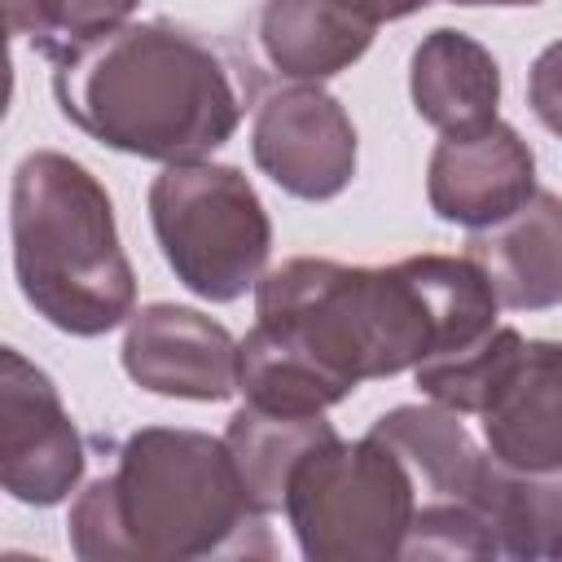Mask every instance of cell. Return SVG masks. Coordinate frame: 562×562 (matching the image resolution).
Returning <instances> with one entry per match:
<instances>
[{"label": "cell", "mask_w": 562, "mask_h": 562, "mask_svg": "<svg viewBox=\"0 0 562 562\" xmlns=\"http://www.w3.org/2000/svg\"><path fill=\"white\" fill-rule=\"evenodd\" d=\"M496 307L501 299L470 255H413L391 268L299 255L255 285L259 325L347 391L487 338Z\"/></svg>", "instance_id": "obj_1"}, {"label": "cell", "mask_w": 562, "mask_h": 562, "mask_svg": "<svg viewBox=\"0 0 562 562\" xmlns=\"http://www.w3.org/2000/svg\"><path fill=\"white\" fill-rule=\"evenodd\" d=\"M255 88L250 61L176 22H123L53 61L61 114L92 140L154 162L215 154Z\"/></svg>", "instance_id": "obj_2"}, {"label": "cell", "mask_w": 562, "mask_h": 562, "mask_svg": "<svg viewBox=\"0 0 562 562\" xmlns=\"http://www.w3.org/2000/svg\"><path fill=\"white\" fill-rule=\"evenodd\" d=\"M70 549L83 562H189L272 553L224 439L145 426L123 439L114 474L70 505Z\"/></svg>", "instance_id": "obj_3"}, {"label": "cell", "mask_w": 562, "mask_h": 562, "mask_svg": "<svg viewBox=\"0 0 562 562\" xmlns=\"http://www.w3.org/2000/svg\"><path fill=\"white\" fill-rule=\"evenodd\" d=\"M13 268L26 303L75 338H97L132 316L136 277L119 246L114 202L101 180L57 154L35 149L13 171Z\"/></svg>", "instance_id": "obj_4"}, {"label": "cell", "mask_w": 562, "mask_h": 562, "mask_svg": "<svg viewBox=\"0 0 562 562\" xmlns=\"http://www.w3.org/2000/svg\"><path fill=\"white\" fill-rule=\"evenodd\" d=\"M285 514L312 562H391L417 514V479L378 435H334L294 461Z\"/></svg>", "instance_id": "obj_5"}, {"label": "cell", "mask_w": 562, "mask_h": 562, "mask_svg": "<svg viewBox=\"0 0 562 562\" xmlns=\"http://www.w3.org/2000/svg\"><path fill=\"white\" fill-rule=\"evenodd\" d=\"M149 220L167 268L206 303H233L259 285L272 224L255 184L224 162H167L149 184Z\"/></svg>", "instance_id": "obj_6"}, {"label": "cell", "mask_w": 562, "mask_h": 562, "mask_svg": "<svg viewBox=\"0 0 562 562\" xmlns=\"http://www.w3.org/2000/svg\"><path fill=\"white\" fill-rule=\"evenodd\" d=\"M83 474V439L44 369L0 351V483L22 505H57Z\"/></svg>", "instance_id": "obj_7"}, {"label": "cell", "mask_w": 562, "mask_h": 562, "mask_svg": "<svg viewBox=\"0 0 562 562\" xmlns=\"http://www.w3.org/2000/svg\"><path fill=\"white\" fill-rule=\"evenodd\" d=\"M250 154L259 171L285 193L325 202L356 176V127L338 97L316 83H290L259 105Z\"/></svg>", "instance_id": "obj_8"}, {"label": "cell", "mask_w": 562, "mask_h": 562, "mask_svg": "<svg viewBox=\"0 0 562 562\" xmlns=\"http://www.w3.org/2000/svg\"><path fill=\"white\" fill-rule=\"evenodd\" d=\"M123 369L136 386L171 400H228L237 391L233 334L180 303H149L127 316Z\"/></svg>", "instance_id": "obj_9"}, {"label": "cell", "mask_w": 562, "mask_h": 562, "mask_svg": "<svg viewBox=\"0 0 562 562\" xmlns=\"http://www.w3.org/2000/svg\"><path fill=\"white\" fill-rule=\"evenodd\" d=\"M536 193V154L501 119L448 132L426 167V198L439 220L487 228Z\"/></svg>", "instance_id": "obj_10"}, {"label": "cell", "mask_w": 562, "mask_h": 562, "mask_svg": "<svg viewBox=\"0 0 562 562\" xmlns=\"http://www.w3.org/2000/svg\"><path fill=\"white\" fill-rule=\"evenodd\" d=\"M479 417L501 465L527 474H562V342H522L518 360Z\"/></svg>", "instance_id": "obj_11"}, {"label": "cell", "mask_w": 562, "mask_h": 562, "mask_svg": "<svg viewBox=\"0 0 562 562\" xmlns=\"http://www.w3.org/2000/svg\"><path fill=\"white\" fill-rule=\"evenodd\" d=\"M465 255L492 281L501 307L540 312L562 303V198L536 189L514 215L474 228Z\"/></svg>", "instance_id": "obj_12"}, {"label": "cell", "mask_w": 562, "mask_h": 562, "mask_svg": "<svg viewBox=\"0 0 562 562\" xmlns=\"http://www.w3.org/2000/svg\"><path fill=\"white\" fill-rule=\"evenodd\" d=\"M413 110L422 123L448 132H470L496 119L501 101V66L496 57L465 31L439 26L413 48L408 70Z\"/></svg>", "instance_id": "obj_13"}, {"label": "cell", "mask_w": 562, "mask_h": 562, "mask_svg": "<svg viewBox=\"0 0 562 562\" xmlns=\"http://www.w3.org/2000/svg\"><path fill=\"white\" fill-rule=\"evenodd\" d=\"M373 22L342 0H263L259 44L272 70L299 83H321L373 44Z\"/></svg>", "instance_id": "obj_14"}, {"label": "cell", "mask_w": 562, "mask_h": 562, "mask_svg": "<svg viewBox=\"0 0 562 562\" xmlns=\"http://www.w3.org/2000/svg\"><path fill=\"white\" fill-rule=\"evenodd\" d=\"M461 413L443 404H400L382 413L369 435L391 443L417 479V496L426 501H470L487 457L474 448L470 430L457 422Z\"/></svg>", "instance_id": "obj_15"}, {"label": "cell", "mask_w": 562, "mask_h": 562, "mask_svg": "<svg viewBox=\"0 0 562 562\" xmlns=\"http://www.w3.org/2000/svg\"><path fill=\"white\" fill-rule=\"evenodd\" d=\"M470 505L505 558H562V474H527L487 457Z\"/></svg>", "instance_id": "obj_16"}, {"label": "cell", "mask_w": 562, "mask_h": 562, "mask_svg": "<svg viewBox=\"0 0 562 562\" xmlns=\"http://www.w3.org/2000/svg\"><path fill=\"white\" fill-rule=\"evenodd\" d=\"M338 430L316 413V417H285V413H268V408H237L228 430H224V443L237 461V474L246 483V496L259 514H272V509H285V483H290V470L294 461L334 439Z\"/></svg>", "instance_id": "obj_17"}, {"label": "cell", "mask_w": 562, "mask_h": 562, "mask_svg": "<svg viewBox=\"0 0 562 562\" xmlns=\"http://www.w3.org/2000/svg\"><path fill=\"white\" fill-rule=\"evenodd\" d=\"M237 391L246 395V404L285 413V417H316L329 404L351 395L312 356H303L299 347H290L285 338L263 329L259 321L237 342Z\"/></svg>", "instance_id": "obj_18"}, {"label": "cell", "mask_w": 562, "mask_h": 562, "mask_svg": "<svg viewBox=\"0 0 562 562\" xmlns=\"http://www.w3.org/2000/svg\"><path fill=\"white\" fill-rule=\"evenodd\" d=\"M522 342L527 338L518 329L496 325L487 338H479V342H470L461 351H443V356L422 360L413 369L417 386H422V395H430L435 404H443L452 413H483L492 391L501 386V378L518 360Z\"/></svg>", "instance_id": "obj_19"}, {"label": "cell", "mask_w": 562, "mask_h": 562, "mask_svg": "<svg viewBox=\"0 0 562 562\" xmlns=\"http://www.w3.org/2000/svg\"><path fill=\"white\" fill-rule=\"evenodd\" d=\"M140 0H4V26L13 40H31L44 57H61L83 40H97Z\"/></svg>", "instance_id": "obj_20"}, {"label": "cell", "mask_w": 562, "mask_h": 562, "mask_svg": "<svg viewBox=\"0 0 562 562\" xmlns=\"http://www.w3.org/2000/svg\"><path fill=\"white\" fill-rule=\"evenodd\" d=\"M496 536L470 501H417L400 558H496Z\"/></svg>", "instance_id": "obj_21"}, {"label": "cell", "mask_w": 562, "mask_h": 562, "mask_svg": "<svg viewBox=\"0 0 562 562\" xmlns=\"http://www.w3.org/2000/svg\"><path fill=\"white\" fill-rule=\"evenodd\" d=\"M527 101H531L536 119H540L553 136H562V40H553V44L531 61Z\"/></svg>", "instance_id": "obj_22"}, {"label": "cell", "mask_w": 562, "mask_h": 562, "mask_svg": "<svg viewBox=\"0 0 562 562\" xmlns=\"http://www.w3.org/2000/svg\"><path fill=\"white\" fill-rule=\"evenodd\" d=\"M342 4H351L360 18H369L373 26H382V22H395V18H408V13L426 9L430 0H342Z\"/></svg>", "instance_id": "obj_23"}, {"label": "cell", "mask_w": 562, "mask_h": 562, "mask_svg": "<svg viewBox=\"0 0 562 562\" xmlns=\"http://www.w3.org/2000/svg\"><path fill=\"white\" fill-rule=\"evenodd\" d=\"M457 4H501V9H509V4H540V0H457Z\"/></svg>", "instance_id": "obj_24"}]
</instances>
